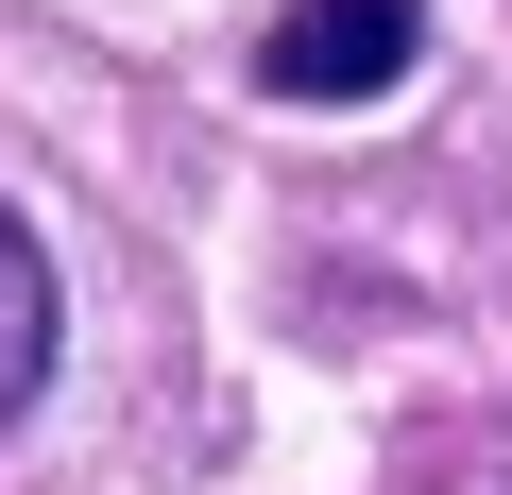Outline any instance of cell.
Segmentation results:
<instances>
[{
  "label": "cell",
  "instance_id": "6da1fadb",
  "mask_svg": "<svg viewBox=\"0 0 512 495\" xmlns=\"http://www.w3.org/2000/svg\"><path fill=\"white\" fill-rule=\"evenodd\" d=\"M410 52H427V0H291L256 35V86L274 103H393Z\"/></svg>",
  "mask_w": 512,
  "mask_h": 495
},
{
  "label": "cell",
  "instance_id": "7a4b0ae2",
  "mask_svg": "<svg viewBox=\"0 0 512 495\" xmlns=\"http://www.w3.org/2000/svg\"><path fill=\"white\" fill-rule=\"evenodd\" d=\"M52 325H69V291H52V257H35V222L0 205V427L52 393Z\"/></svg>",
  "mask_w": 512,
  "mask_h": 495
}]
</instances>
